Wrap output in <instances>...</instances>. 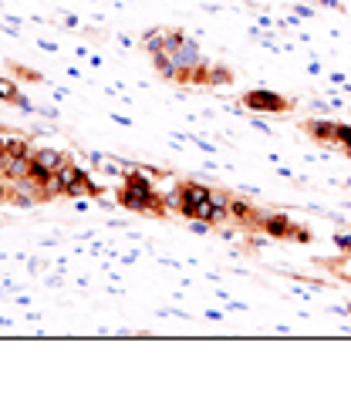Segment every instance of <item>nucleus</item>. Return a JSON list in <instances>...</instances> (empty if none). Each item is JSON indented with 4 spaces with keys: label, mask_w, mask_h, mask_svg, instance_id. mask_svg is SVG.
<instances>
[{
    "label": "nucleus",
    "mask_w": 351,
    "mask_h": 394,
    "mask_svg": "<svg viewBox=\"0 0 351 394\" xmlns=\"http://www.w3.org/2000/svg\"><path fill=\"white\" fill-rule=\"evenodd\" d=\"M230 81H234L230 68H209V85H230Z\"/></svg>",
    "instance_id": "obj_11"
},
{
    "label": "nucleus",
    "mask_w": 351,
    "mask_h": 394,
    "mask_svg": "<svg viewBox=\"0 0 351 394\" xmlns=\"http://www.w3.org/2000/svg\"><path fill=\"white\" fill-rule=\"evenodd\" d=\"M257 229L261 233H267V236H273V240H298V243H308L311 240V233L304 226H294L287 216H281V213H271V216H261L257 219Z\"/></svg>",
    "instance_id": "obj_2"
},
{
    "label": "nucleus",
    "mask_w": 351,
    "mask_h": 394,
    "mask_svg": "<svg viewBox=\"0 0 351 394\" xmlns=\"http://www.w3.org/2000/svg\"><path fill=\"white\" fill-rule=\"evenodd\" d=\"M338 145L351 155V125H338Z\"/></svg>",
    "instance_id": "obj_12"
},
{
    "label": "nucleus",
    "mask_w": 351,
    "mask_h": 394,
    "mask_svg": "<svg viewBox=\"0 0 351 394\" xmlns=\"http://www.w3.org/2000/svg\"><path fill=\"white\" fill-rule=\"evenodd\" d=\"M338 246L341 250H351V236H338Z\"/></svg>",
    "instance_id": "obj_14"
},
{
    "label": "nucleus",
    "mask_w": 351,
    "mask_h": 394,
    "mask_svg": "<svg viewBox=\"0 0 351 394\" xmlns=\"http://www.w3.org/2000/svg\"><path fill=\"white\" fill-rule=\"evenodd\" d=\"M304 132L318 142H331V145H338V122H304Z\"/></svg>",
    "instance_id": "obj_5"
},
{
    "label": "nucleus",
    "mask_w": 351,
    "mask_h": 394,
    "mask_svg": "<svg viewBox=\"0 0 351 394\" xmlns=\"http://www.w3.org/2000/svg\"><path fill=\"white\" fill-rule=\"evenodd\" d=\"M230 219H236V223H243V226H253L257 229V219H261V213L253 209L250 203H243V199H230Z\"/></svg>",
    "instance_id": "obj_6"
},
{
    "label": "nucleus",
    "mask_w": 351,
    "mask_h": 394,
    "mask_svg": "<svg viewBox=\"0 0 351 394\" xmlns=\"http://www.w3.org/2000/svg\"><path fill=\"white\" fill-rule=\"evenodd\" d=\"M11 68H14V71H17L21 78H27V81H38V75H34L31 68H21V64H11Z\"/></svg>",
    "instance_id": "obj_13"
},
{
    "label": "nucleus",
    "mask_w": 351,
    "mask_h": 394,
    "mask_svg": "<svg viewBox=\"0 0 351 394\" xmlns=\"http://www.w3.org/2000/svg\"><path fill=\"white\" fill-rule=\"evenodd\" d=\"M162 41H166V31H149V34L142 38V48L149 54H159L162 51Z\"/></svg>",
    "instance_id": "obj_10"
},
{
    "label": "nucleus",
    "mask_w": 351,
    "mask_h": 394,
    "mask_svg": "<svg viewBox=\"0 0 351 394\" xmlns=\"http://www.w3.org/2000/svg\"><path fill=\"white\" fill-rule=\"evenodd\" d=\"M243 108H250V112H271V115H287V112H294V102L290 98H284V95H277V91H247L243 98Z\"/></svg>",
    "instance_id": "obj_3"
},
{
    "label": "nucleus",
    "mask_w": 351,
    "mask_h": 394,
    "mask_svg": "<svg viewBox=\"0 0 351 394\" xmlns=\"http://www.w3.org/2000/svg\"><path fill=\"white\" fill-rule=\"evenodd\" d=\"M31 169V155H4V179H24Z\"/></svg>",
    "instance_id": "obj_7"
},
{
    "label": "nucleus",
    "mask_w": 351,
    "mask_h": 394,
    "mask_svg": "<svg viewBox=\"0 0 351 394\" xmlns=\"http://www.w3.org/2000/svg\"><path fill=\"white\" fill-rule=\"evenodd\" d=\"M0 102H17V105H24V98H21V91H17V85H14L11 78H0Z\"/></svg>",
    "instance_id": "obj_9"
},
{
    "label": "nucleus",
    "mask_w": 351,
    "mask_h": 394,
    "mask_svg": "<svg viewBox=\"0 0 351 394\" xmlns=\"http://www.w3.org/2000/svg\"><path fill=\"white\" fill-rule=\"evenodd\" d=\"M31 159H34V162H38L41 169H48V172H61V169L68 166V162H71V159H68L65 152H58V149H41V152H34L31 155Z\"/></svg>",
    "instance_id": "obj_4"
},
{
    "label": "nucleus",
    "mask_w": 351,
    "mask_h": 394,
    "mask_svg": "<svg viewBox=\"0 0 351 394\" xmlns=\"http://www.w3.org/2000/svg\"><path fill=\"white\" fill-rule=\"evenodd\" d=\"M98 186H95V182H91L88 176H85V172H81L78 179H75V182H71V186H68V196H98Z\"/></svg>",
    "instance_id": "obj_8"
},
{
    "label": "nucleus",
    "mask_w": 351,
    "mask_h": 394,
    "mask_svg": "<svg viewBox=\"0 0 351 394\" xmlns=\"http://www.w3.org/2000/svg\"><path fill=\"white\" fill-rule=\"evenodd\" d=\"M118 203L132 209V213H145V216H166V199L152 189V182L142 176V172H132L125 176V186L118 192Z\"/></svg>",
    "instance_id": "obj_1"
},
{
    "label": "nucleus",
    "mask_w": 351,
    "mask_h": 394,
    "mask_svg": "<svg viewBox=\"0 0 351 394\" xmlns=\"http://www.w3.org/2000/svg\"><path fill=\"white\" fill-rule=\"evenodd\" d=\"M4 199H11V189H7V186H0V203H4Z\"/></svg>",
    "instance_id": "obj_15"
}]
</instances>
